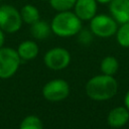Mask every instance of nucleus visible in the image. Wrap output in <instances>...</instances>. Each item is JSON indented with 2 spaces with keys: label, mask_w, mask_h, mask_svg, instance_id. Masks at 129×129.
Instances as JSON below:
<instances>
[{
  "label": "nucleus",
  "mask_w": 129,
  "mask_h": 129,
  "mask_svg": "<svg viewBox=\"0 0 129 129\" xmlns=\"http://www.w3.org/2000/svg\"><path fill=\"white\" fill-rule=\"evenodd\" d=\"M85 90L90 99L94 101H106L116 95L118 84L113 76L103 74L91 78L87 82Z\"/></svg>",
  "instance_id": "obj_1"
},
{
  "label": "nucleus",
  "mask_w": 129,
  "mask_h": 129,
  "mask_svg": "<svg viewBox=\"0 0 129 129\" xmlns=\"http://www.w3.org/2000/svg\"><path fill=\"white\" fill-rule=\"evenodd\" d=\"M51 32L59 37L77 35L83 28L82 20L72 10L57 12L50 21Z\"/></svg>",
  "instance_id": "obj_2"
},
{
  "label": "nucleus",
  "mask_w": 129,
  "mask_h": 129,
  "mask_svg": "<svg viewBox=\"0 0 129 129\" xmlns=\"http://www.w3.org/2000/svg\"><path fill=\"white\" fill-rule=\"evenodd\" d=\"M20 11L10 4L0 5V28L6 33H15L22 26Z\"/></svg>",
  "instance_id": "obj_3"
},
{
  "label": "nucleus",
  "mask_w": 129,
  "mask_h": 129,
  "mask_svg": "<svg viewBox=\"0 0 129 129\" xmlns=\"http://www.w3.org/2000/svg\"><path fill=\"white\" fill-rule=\"evenodd\" d=\"M21 58L16 49L12 47L0 48V79H9L19 69Z\"/></svg>",
  "instance_id": "obj_4"
},
{
  "label": "nucleus",
  "mask_w": 129,
  "mask_h": 129,
  "mask_svg": "<svg viewBox=\"0 0 129 129\" xmlns=\"http://www.w3.org/2000/svg\"><path fill=\"white\" fill-rule=\"evenodd\" d=\"M117 29V21L112 16L106 14H96L90 20V30L98 37H111L116 34Z\"/></svg>",
  "instance_id": "obj_5"
},
{
  "label": "nucleus",
  "mask_w": 129,
  "mask_h": 129,
  "mask_svg": "<svg viewBox=\"0 0 129 129\" xmlns=\"http://www.w3.org/2000/svg\"><path fill=\"white\" fill-rule=\"evenodd\" d=\"M70 94V86L62 79H53L47 82L42 88V96L50 102L64 100Z\"/></svg>",
  "instance_id": "obj_6"
},
{
  "label": "nucleus",
  "mask_w": 129,
  "mask_h": 129,
  "mask_svg": "<svg viewBox=\"0 0 129 129\" xmlns=\"http://www.w3.org/2000/svg\"><path fill=\"white\" fill-rule=\"evenodd\" d=\"M43 62L45 67L50 70H63L71 62V54L69 50L63 47H52L45 52Z\"/></svg>",
  "instance_id": "obj_7"
},
{
  "label": "nucleus",
  "mask_w": 129,
  "mask_h": 129,
  "mask_svg": "<svg viewBox=\"0 0 129 129\" xmlns=\"http://www.w3.org/2000/svg\"><path fill=\"white\" fill-rule=\"evenodd\" d=\"M73 9L82 21H90L97 14L98 2L96 0H76Z\"/></svg>",
  "instance_id": "obj_8"
},
{
  "label": "nucleus",
  "mask_w": 129,
  "mask_h": 129,
  "mask_svg": "<svg viewBox=\"0 0 129 129\" xmlns=\"http://www.w3.org/2000/svg\"><path fill=\"white\" fill-rule=\"evenodd\" d=\"M109 10L117 23L129 22V0H111Z\"/></svg>",
  "instance_id": "obj_9"
},
{
  "label": "nucleus",
  "mask_w": 129,
  "mask_h": 129,
  "mask_svg": "<svg viewBox=\"0 0 129 129\" xmlns=\"http://www.w3.org/2000/svg\"><path fill=\"white\" fill-rule=\"evenodd\" d=\"M129 121V110L126 107H116L112 109L107 117L108 124L113 128H120Z\"/></svg>",
  "instance_id": "obj_10"
},
{
  "label": "nucleus",
  "mask_w": 129,
  "mask_h": 129,
  "mask_svg": "<svg viewBox=\"0 0 129 129\" xmlns=\"http://www.w3.org/2000/svg\"><path fill=\"white\" fill-rule=\"evenodd\" d=\"M16 50L21 60H31L37 56L39 52V47L37 43L33 40H24L19 43Z\"/></svg>",
  "instance_id": "obj_11"
},
{
  "label": "nucleus",
  "mask_w": 129,
  "mask_h": 129,
  "mask_svg": "<svg viewBox=\"0 0 129 129\" xmlns=\"http://www.w3.org/2000/svg\"><path fill=\"white\" fill-rule=\"evenodd\" d=\"M30 33L32 37H34L35 39L38 40L45 39L49 36L50 33H52L50 28V23H47L46 21L39 19L38 21L30 25Z\"/></svg>",
  "instance_id": "obj_12"
},
{
  "label": "nucleus",
  "mask_w": 129,
  "mask_h": 129,
  "mask_svg": "<svg viewBox=\"0 0 129 129\" xmlns=\"http://www.w3.org/2000/svg\"><path fill=\"white\" fill-rule=\"evenodd\" d=\"M19 11L22 21L26 24L31 25L40 19V12L38 8L32 4H25L24 6L21 7Z\"/></svg>",
  "instance_id": "obj_13"
},
{
  "label": "nucleus",
  "mask_w": 129,
  "mask_h": 129,
  "mask_svg": "<svg viewBox=\"0 0 129 129\" xmlns=\"http://www.w3.org/2000/svg\"><path fill=\"white\" fill-rule=\"evenodd\" d=\"M100 69L104 75L114 76L119 69V62L116 57H114L112 55H108L102 59Z\"/></svg>",
  "instance_id": "obj_14"
},
{
  "label": "nucleus",
  "mask_w": 129,
  "mask_h": 129,
  "mask_svg": "<svg viewBox=\"0 0 129 129\" xmlns=\"http://www.w3.org/2000/svg\"><path fill=\"white\" fill-rule=\"evenodd\" d=\"M117 42L123 47H129V22L122 23L116 31Z\"/></svg>",
  "instance_id": "obj_15"
},
{
  "label": "nucleus",
  "mask_w": 129,
  "mask_h": 129,
  "mask_svg": "<svg viewBox=\"0 0 129 129\" xmlns=\"http://www.w3.org/2000/svg\"><path fill=\"white\" fill-rule=\"evenodd\" d=\"M19 129H43V125L38 117L29 115L21 121Z\"/></svg>",
  "instance_id": "obj_16"
},
{
  "label": "nucleus",
  "mask_w": 129,
  "mask_h": 129,
  "mask_svg": "<svg viewBox=\"0 0 129 129\" xmlns=\"http://www.w3.org/2000/svg\"><path fill=\"white\" fill-rule=\"evenodd\" d=\"M48 2L53 10L57 12H61V11L72 10L75 6L76 0H48Z\"/></svg>",
  "instance_id": "obj_17"
},
{
  "label": "nucleus",
  "mask_w": 129,
  "mask_h": 129,
  "mask_svg": "<svg viewBox=\"0 0 129 129\" xmlns=\"http://www.w3.org/2000/svg\"><path fill=\"white\" fill-rule=\"evenodd\" d=\"M77 35H79L80 42H82L84 44H88V43H90L92 41V35H93V33H92L91 30L90 31L89 30H83V28H82L81 31Z\"/></svg>",
  "instance_id": "obj_18"
},
{
  "label": "nucleus",
  "mask_w": 129,
  "mask_h": 129,
  "mask_svg": "<svg viewBox=\"0 0 129 129\" xmlns=\"http://www.w3.org/2000/svg\"><path fill=\"white\" fill-rule=\"evenodd\" d=\"M4 41H5V35H4V31H3V30L0 28V48L3 46Z\"/></svg>",
  "instance_id": "obj_19"
},
{
  "label": "nucleus",
  "mask_w": 129,
  "mask_h": 129,
  "mask_svg": "<svg viewBox=\"0 0 129 129\" xmlns=\"http://www.w3.org/2000/svg\"><path fill=\"white\" fill-rule=\"evenodd\" d=\"M124 104H125V107L129 110V90H128V92H127L126 95H125V98H124Z\"/></svg>",
  "instance_id": "obj_20"
},
{
  "label": "nucleus",
  "mask_w": 129,
  "mask_h": 129,
  "mask_svg": "<svg viewBox=\"0 0 129 129\" xmlns=\"http://www.w3.org/2000/svg\"><path fill=\"white\" fill-rule=\"evenodd\" d=\"M98 3H101V4H108L111 2V0H96Z\"/></svg>",
  "instance_id": "obj_21"
}]
</instances>
